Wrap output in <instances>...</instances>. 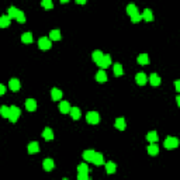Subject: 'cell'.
<instances>
[{"instance_id": "6da1fadb", "label": "cell", "mask_w": 180, "mask_h": 180, "mask_svg": "<svg viewBox=\"0 0 180 180\" xmlns=\"http://www.w3.org/2000/svg\"><path fill=\"white\" fill-rule=\"evenodd\" d=\"M86 121H87L89 124L96 125V124H99V121H100V116H99L97 111H89V113L86 114Z\"/></svg>"}, {"instance_id": "7a4b0ae2", "label": "cell", "mask_w": 180, "mask_h": 180, "mask_svg": "<svg viewBox=\"0 0 180 180\" xmlns=\"http://www.w3.org/2000/svg\"><path fill=\"white\" fill-rule=\"evenodd\" d=\"M163 147L166 149H174V148L179 147V139L174 137H168L165 139V142H163Z\"/></svg>"}, {"instance_id": "3957f363", "label": "cell", "mask_w": 180, "mask_h": 180, "mask_svg": "<svg viewBox=\"0 0 180 180\" xmlns=\"http://www.w3.org/2000/svg\"><path fill=\"white\" fill-rule=\"evenodd\" d=\"M20 114H21V110H20L17 106H11L10 107V113H9V120L11 122H15L19 120Z\"/></svg>"}, {"instance_id": "277c9868", "label": "cell", "mask_w": 180, "mask_h": 180, "mask_svg": "<svg viewBox=\"0 0 180 180\" xmlns=\"http://www.w3.org/2000/svg\"><path fill=\"white\" fill-rule=\"evenodd\" d=\"M38 46H40V49H42V51H46V49H49L52 46V42L48 37H41L40 40H38Z\"/></svg>"}, {"instance_id": "5b68a950", "label": "cell", "mask_w": 180, "mask_h": 180, "mask_svg": "<svg viewBox=\"0 0 180 180\" xmlns=\"http://www.w3.org/2000/svg\"><path fill=\"white\" fill-rule=\"evenodd\" d=\"M110 64H111V58H110V55H107V54H104V55H103V58H101L100 61H99L96 65H97L99 68H101V69H104V68L110 66Z\"/></svg>"}, {"instance_id": "8992f818", "label": "cell", "mask_w": 180, "mask_h": 180, "mask_svg": "<svg viewBox=\"0 0 180 180\" xmlns=\"http://www.w3.org/2000/svg\"><path fill=\"white\" fill-rule=\"evenodd\" d=\"M20 80L19 79H15V77H13V79H10V82H9V89L11 90V92H19L20 90Z\"/></svg>"}, {"instance_id": "52a82bcc", "label": "cell", "mask_w": 180, "mask_h": 180, "mask_svg": "<svg viewBox=\"0 0 180 180\" xmlns=\"http://www.w3.org/2000/svg\"><path fill=\"white\" fill-rule=\"evenodd\" d=\"M92 163H94L96 166H100V165H104V158L100 152H94L93 155V159H92Z\"/></svg>"}, {"instance_id": "ba28073f", "label": "cell", "mask_w": 180, "mask_h": 180, "mask_svg": "<svg viewBox=\"0 0 180 180\" xmlns=\"http://www.w3.org/2000/svg\"><path fill=\"white\" fill-rule=\"evenodd\" d=\"M28 153H31V155H33V153H38L40 152V143L37 142V141H34V142H30L28 143Z\"/></svg>"}, {"instance_id": "9c48e42d", "label": "cell", "mask_w": 180, "mask_h": 180, "mask_svg": "<svg viewBox=\"0 0 180 180\" xmlns=\"http://www.w3.org/2000/svg\"><path fill=\"white\" fill-rule=\"evenodd\" d=\"M114 125H116V128L120 130V131H124V130L127 128V122H125V120L122 118V117H118V118L116 120V122H114Z\"/></svg>"}, {"instance_id": "30bf717a", "label": "cell", "mask_w": 180, "mask_h": 180, "mask_svg": "<svg viewBox=\"0 0 180 180\" xmlns=\"http://www.w3.org/2000/svg\"><path fill=\"white\" fill-rule=\"evenodd\" d=\"M25 108L28 111H35L37 110V101L34 100V99H27L25 100Z\"/></svg>"}, {"instance_id": "8fae6325", "label": "cell", "mask_w": 180, "mask_h": 180, "mask_svg": "<svg viewBox=\"0 0 180 180\" xmlns=\"http://www.w3.org/2000/svg\"><path fill=\"white\" fill-rule=\"evenodd\" d=\"M51 97L54 101H59L62 99V90H59L58 87H54L51 90Z\"/></svg>"}, {"instance_id": "7c38bea8", "label": "cell", "mask_w": 180, "mask_h": 180, "mask_svg": "<svg viewBox=\"0 0 180 180\" xmlns=\"http://www.w3.org/2000/svg\"><path fill=\"white\" fill-rule=\"evenodd\" d=\"M147 80H148V77L143 72H139V73H137V76H135V82H137L139 86H143L145 83H147Z\"/></svg>"}, {"instance_id": "4fadbf2b", "label": "cell", "mask_w": 180, "mask_h": 180, "mask_svg": "<svg viewBox=\"0 0 180 180\" xmlns=\"http://www.w3.org/2000/svg\"><path fill=\"white\" fill-rule=\"evenodd\" d=\"M54 166H55V163H54L52 159H44L42 168H44V170H45V172H51L52 169H54Z\"/></svg>"}, {"instance_id": "5bb4252c", "label": "cell", "mask_w": 180, "mask_h": 180, "mask_svg": "<svg viewBox=\"0 0 180 180\" xmlns=\"http://www.w3.org/2000/svg\"><path fill=\"white\" fill-rule=\"evenodd\" d=\"M148 153H149L151 156H155L159 153V147L156 145V142H151L149 145H148Z\"/></svg>"}, {"instance_id": "9a60e30c", "label": "cell", "mask_w": 180, "mask_h": 180, "mask_svg": "<svg viewBox=\"0 0 180 180\" xmlns=\"http://www.w3.org/2000/svg\"><path fill=\"white\" fill-rule=\"evenodd\" d=\"M69 114L72 116V118H73V120H79L80 116H82V111H80L79 107H70Z\"/></svg>"}, {"instance_id": "2e32d148", "label": "cell", "mask_w": 180, "mask_h": 180, "mask_svg": "<svg viewBox=\"0 0 180 180\" xmlns=\"http://www.w3.org/2000/svg\"><path fill=\"white\" fill-rule=\"evenodd\" d=\"M141 17H142V19L145 20V21H147V23L152 21V20H153L152 10H151V9H145V10H143V13H142V14H141Z\"/></svg>"}, {"instance_id": "e0dca14e", "label": "cell", "mask_w": 180, "mask_h": 180, "mask_svg": "<svg viewBox=\"0 0 180 180\" xmlns=\"http://www.w3.org/2000/svg\"><path fill=\"white\" fill-rule=\"evenodd\" d=\"M69 110H70V104H69V101H61L59 103V111H61L62 114H68L69 113Z\"/></svg>"}, {"instance_id": "ac0fdd59", "label": "cell", "mask_w": 180, "mask_h": 180, "mask_svg": "<svg viewBox=\"0 0 180 180\" xmlns=\"http://www.w3.org/2000/svg\"><path fill=\"white\" fill-rule=\"evenodd\" d=\"M96 80H97L99 83H104V82H107V73L104 72L103 69H100L96 73Z\"/></svg>"}, {"instance_id": "d6986e66", "label": "cell", "mask_w": 180, "mask_h": 180, "mask_svg": "<svg viewBox=\"0 0 180 180\" xmlns=\"http://www.w3.org/2000/svg\"><path fill=\"white\" fill-rule=\"evenodd\" d=\"M42 138L45 141H51V139H54V131H52L51 128H44V131H42Z\"/></svg>"}, {"instance_id": "ffe728a7", "label": "cell", "mask_w": 180, "mask_h": 180, "mask_svg": "<svg viewBox=\"0 0 180 180\" xmlns=\"http://www.w3.org/2000/svg\"><path fill=\"white\" fill-rule=\"evenodd\" d=\"M137 62L139 65H148L149 64V56H148V54H139L137 58Z\"/></svg>"}, {"instance_id": "44dd1931", "label": "cell", "mask_w": 180, "mask_h": 180, "mask_svg": "<svg viewBox=\"0 0 180 180\" xmlns=\"http://www.w3.org/2000/svg\"><path fill=\"white\" fill-rule=\"evenodd\" d=\"M61 38H62L61 30H52L51 33H49V40L51 41H59Z\"/></svg>"}, {"instance_id": "7402d4cb", "label": "cell", "mask_w": 180, "mask_h": 180, "mask_svg": "<svg viewBox=\"0 0 180 180\" xmlns=\"http://www.w3.org/2000/svg\"><path fill=\"white\" fill-rule=\"evenodd\" d=\"M116 170H117V165H116V163H114V162H107V163H106V172H107V174L116 173Z\"/></svg>"}, {"instance_id": "603a6c76", "label": "cell", "mask_w": 180, "mask_h": 180, "mask_svg": "<svg viewBox=\"0 0 180 180\" xmlns=\"http://www.w3.org/2000/svg\"><path fill=\"white\" fill-rule=\"evenodd\" d=\"M149 83L152 86H159L160 85V77H159V75L158 73H151V76H149Z\"/></svg>"}, {"instance_id": "cb8c5ba5", "label": "cell", "mask_w": 180, "mask_h": 180, "mask_svg": "<svg viewBox=\"0 0 180 180\" xmlns=\"http://www.w3.org/2000/svg\"><path fill=\"white\" fill-rule=\"evenodd\" d=\"M10 25V17L7 14L4 15H0V27L2 28H6Z\"/></svg>"}, {"instance_id": "d4e9b609", "label": "cell", "mask_w": 180, "mask_h": 180, "mask_svg": "<svg viewBox=\"0 0 180 180\" xmlns=\"http://www.w3.org/2000/svg\"><path fill=\"white\" fill-rule=\"evenodd\" d=\"M19 11H20V10L17 9V7L10 6L9 10H7V15L10 17V20H11V19H15V17H17V14H19Z\"/></svg>"}, {"instance_id": "484cf974", "label": "cell", "mask_w": 180, "mask_h": 180, "mask_svg": "<svg viewBox=\"0 0 180 180\" xmlns=\"http://www.w3.org/2000/svg\"><path fill=\"white\" fill-rule=\"evenodd\" d=\"M93 155H94V151L93 149H86L85 152H83V159H85L86 162H92V159H93Z\"/></svg>"}, {"instance_id": "4316f807", "label": "cell", "mask_w": 180, "mask_h": 180, "mask_svg": "<svg viewBox=\"0 0 180 180\" xmlns=\"http://www.w3.org/2000/svg\"><path fill=\"white\" fill-rule=\"evenodd\" d=\"M158 138H159V135L156 131H149L147 134V139L149 141V142H158Z\"/></svg>"}, {"instance_id": "83f0119b", "label": "cell", "mask_w": 180, "mask_h": 180, "mask_svg": "<svg viewBox=\"0 0 180 180\" xmlns=\"http://www.w3.org/2000/svg\"><path fill=\"white\" fill-rule=\"evenodd\" d=\"M103 55H104V54L100 51V49H96V51H93V54H92V59L96 62V64H97V62L103 58Z\"/></svg>"}, {"instance_id": "f1b7e54d", "label": "cell", "mask_w": 180, "mask_h": 180, "mask_svg": "<svg viewBox=\"0 0 180 180\" xmlns=\"http://www.w3.org/2000/svg\"><path fill=\"white\" fill-rule=\"evenodd\" d=\"M21 41L24 44H31V42H33V34H31V33H24L21 35Z\"/></svg>"}, {"instance_id": "f546056e", "label": "cell", "mask_w": 180, "mask_h": 180, "mask_svg": "<svg viewBox=\"0 0 180 180\" xmlns=\"http://www.w3.org/2000/svg\"><path fill=\"white\" fill-rule=\"evenodd\" d=\"M113 69H114V75H116V76H121V75L124 73V69H122L121 64H114Z\"/></svg>"}, {"instance_id": "4dcf8cb0", "label": "cell", "mask_w": 180, "mask_h": 180, "mask_svg": "<svg viewBox=\"0 0 180 180\" xmlns=\"http://www.w3.org/2000/svg\"><path fill=\"white\" fill-rule=\"evenodd\" d=\"M127 13L130 14V17H131V15H134V14H137V13H138V7L135 6V4H128V6H127Z\"/></svg>"}, {"instance_id": "1f68e13d", "label": "cell", "mask_w": 180, "mask_h": 180, "mask_svg": "<svg viewBox=\"0 0 180 180\" xmlns=\"http://www.w3.org/2000/svg\"><path fill=\"white\" fill-rule=\"evenodd\" d=\"M9 113H10V107H7V106H2V107H0V116H2V117L9 118Z\"/></svg>"}, {"instance_id": "d6a6232c", "label": "cell", "mask_w": 180, "mask_h": 180, "mask_svg": "<svg viewBox=\"0 0 180 180\" xmlns=\"http://www.w3.org/2000/svg\"><path fill=\"white\" fill-rule=\"evenodd\" d=\"M41 6L44 9H52L54 7V3H52V0H41Z\"/></svg>"}, {"instance_id": "836d02e7", "label": "cell", "mask_w": 180, "mask_h": 180, "mask_svg": "<svg viewBox=\"0 0 180 180\" xmlns=\"http://www.w3.org/2000/svg\"><path fill=\"white\" fill-rule=\"evenodd\" d=\"M15 20H17L19 23H21V24H24V23H25V14H24V11H21V10H20L19 14H17V17H15Z\"/></svg>"}, {"instance_id": "e575fe53", "label": "cell", "mask_w": 180, "mask_h": 180, "mask_svg": "<svg viewBox=\"0 0 180 180\" xmlns=\"http://www.w3.org/2000/svg\"><path fill=\"white\" fill-rule=\"evenodd\" d=\"M89 179V173L86 172H77V180H87Z\"/></svg>"}, {"instance_id": "d590c367", "label": "cell", "mask_w": 180, "mask_h": 180, "mask_svg": "<svg viewBox=\"0 0 180 180\" xmlns=\"http://www.w3.org/2000/svg\"><path fill=\"white\" fill-rule=\"evenodd\" d=\"M77 172H86V173H89V168L86 163H80L79 166H77Z\"/></svg>"}, {"instance_id": "8d00e7d4", "label": "cell", "mask_w": 180, "mask_h": 180, "mask_svg": "<svg viewBox=\"0 0 180 180\" xmlns=\"http://www.w3.org/2000/svg\"><path fill=\"white\" fill-rule=\"evenodd\" d=\"M141 20H142V17H141L139 13H137V14L131 15V21H132V23H139Z\"/></svg>"}, {"instance_id": "74e56055", "label": "cell", "mask_w": 180, "mask_h": 180, "mask_svg": "<svg viewBox=\"0 0 180 180\" xmlns=\"http://www.w3.org/2000/svg\"><path fill=\"white\" fill-rule=\"evenodd\" d=\"M4 93H6V86L3 83H0V96H3Z\"/></svg>"}, {"instance_id": "f35d334b", "label": "cell", "mask_w": 180, "mask_h": 180, "mask_svg": "<svg viewBox=\"0 0 180 180\" xmlns=\"http://www.w3.org/2000/svg\"><path fill=\"white\" fill-rule=\"evenodd\" d=\"M174 87H176V92L179 93L180 92V82H179V80H176V82H174Z\"/></svg>"}, {"instance_id": "ab89813d", "label": "cell", "mask_w": 180, "mask_h": 180, "mask_svg": "<svg viewBox=\"0 0 180 180\" xmlns=\"http://www.w3.org/2000/svg\"><path fill=\"white\" fill-rule=\"evenodd\" d=\"M76 3H77V4H85V3H86V0H76Z\"/></svg>"}, {"instance_id": "60d3db41", "label": "cell", "mask_w": 180, "mask_h": 180, "mask_svg": "<svg viewBox=\"0 0 180 180\" xmlns=\"http://www.w3.org/2000/svg\"><path fill=\"white\" fill-rule=\"evenodd\" d=\"M176 101H177V106H180V97H179V96L176 97Z\"/></svg>"}, {"instance_id": "b9f144b4", "label": "cell", "mask_w": 180, "mask_h": 180, "mask_svg": "<svg viewBox=\"0 0 180 180\" xmlns=\"http://www.w3.org/2000/svg\"><path fill=\"white\" fill-rule=\"evenodd\" d=\"M66 2H69V0H61V3H66Z\"/></svg>"}]
</instances>
